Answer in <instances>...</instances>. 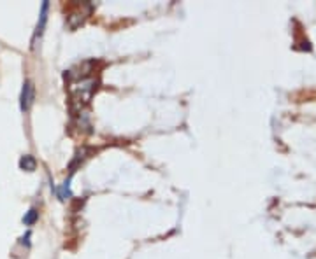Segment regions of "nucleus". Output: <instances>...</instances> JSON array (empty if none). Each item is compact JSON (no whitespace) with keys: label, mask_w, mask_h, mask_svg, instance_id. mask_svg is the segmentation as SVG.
Wrapping results in <instances>:
<instances>
[{"label":"nucleus","mask_w":316,"mask_h":259,"mask_svg":"<svg viewBox=\"0 0 316 259\" xmlns=\"http://www.w3.org/2000/svg\"><path fill=\"white\" fill-rule=\"evenodd\" d=\"M19 168L25 170V172H34V170L37 168V161H35V158L32 154H25V156H21V159H19Z\"/></svg>","instance_id":"20e7f679"},{"label":"nucleus","mask_w":316,"mask_h":259,"mask_svg":"<svg viewBox=\"0 0 316 259\" xmlns=\"http://www.w3.org/2000/svg\"><path fill=\"white\" fill-rule=\"evenodd\" d=\"M57 193H58V196H60V200L71 198V184H69V180H65L64 184L57 189Z\"/></svg>","instance_id":"423d86ee"},{"label":"nucleus","mask_w":316,"mask_h":259,"mask_svg":"<svg viewBox=\"0 0 316 259\" xmlns=\"http://www.w3.org/2000/svg\"><path fill=\"white\" fill-rule=\"evenodd\" d=\"M34 98H35V90H34V84L32 81H25L21 88V95H19V109L21 112H28L34 104Z\"/></svg>","instance_id":"f03ea898"},{"label":"nucleus","mask_w":316,"mask_h":259,"mask_svg":"<svg viewBox=\"0 0 316 259\" xmlns=\"http://www.w3.org/2000/svg\"><path fill=\"white\" fill-rule=\"evenodd\" d=\"M37 219H39V212L35 210V208H30V210L23 215V224L32 226V224H35V222H37Z\"/></svg>","instance_id":"39448f33"},{"label":"nucleus","mask_w":316,"mask_h":259,"mask_svg":"<svg viewBox=\"0 0 316 259\" xmlns=\"http://www.w3.org/2000/svg\"><path fill=\"white\" fill-rule=\"evenodd\" d=\"M69 77V95H71V109H83L88 102L91 100L93 93L97 91V81L95 75L90 72H74L69 70L65 74Z\"/></svg>","instance_id":"f257e3e1"},{"label":"nucleus","mask_w":316,"mask_h":259,"mask_svg":"<svg viewBox=\"0 0 316 259\" xmlns=\"http://www.w3.org/2000/svg\"><path fill=\"white\" fill-rule=\"evenodd\" d=\"M48 11H49V2L44 0L41 5V12H39V21H37V27H35L34 32V37H32V48L37 46V39H41V35L44 34V28H46V21H48Z\"/></svg>","instance_id":"7ed1b4c3"}]
</instances>
